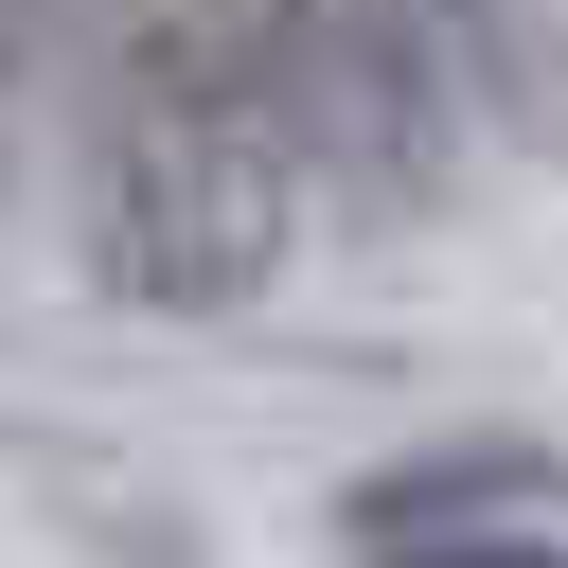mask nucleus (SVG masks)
Wrapping results in <instances>:
<instances>
[{
	"mask_svg": "<svg viewBox=\"0 0 568 568\" xmlns=\"http://www.w3.org/2000/svg\"><path fill=\"white\" fill-rule=\"evenodd\" d=\"M479 71H497V0H320V142H355L373 195H426L462 160Z\"/></svg>",
	"mask_w": 568,
	"mask_h": 568,
	"instance_id": "2",
	"label": "nucleus"
},
{
	"mask_svg": "<svg viewBox=\"0 0 568 568\" xmlns=\"http://www.w3.org/2000/svg\"><path fill=\"white\" fill-rule=\"evenodd\" d=\"M89 106H266L320 124V0H53Z\"/></svg>",
	"mask_w": 568,
	"mask_h": 568,
	"instance_id": "1",
	"label": "nucleus"
},
{
	"mask_svg": "<svg viewBox=\"0 0 568 568\" xmlns=\"http://www.w3.org/2000/svg\"><path fill=\"white\" fill-rule=\"evenodd\" d=\"M355 568H568V532H532V515H479V532H408V550H355Z\"/></svg>",
	"mask_w": 568,
	"mask_h": 568,
	"instance_id": "4",
	"label": "nucleus"
},
{
	"mask_svg": "<svg viewBox=\"0 0 568 568\" xmlns=\"http://www.w3.org/2000/svg\"><path fill=\"white\" fill-rule=\"evenodd\" d=\"M568 497V462L550 444H515V426H462V444H408V462H373L355 497H337V532L355 550H408V532H479V515H550Z\"/></svg>",
	"mask_w": 568,
	"mask_h": 568,
	"instance_id": "3",
	"label": "nucleus"
}]
</instances>
